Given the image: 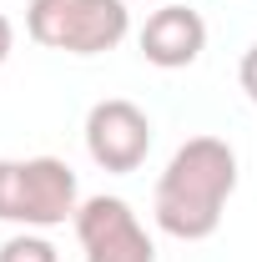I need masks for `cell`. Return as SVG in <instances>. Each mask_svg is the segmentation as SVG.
Listing matches in <instances>:
<instances>
[{"label": "cell", "mask_w": 257, "mask_h": 262, "mask_svg": "<svg viewBox=\"0 0 257 262\" xmlns=\"http://www.w3.org/2000/svg\"><path fill=\"white\" fill-rule=\"evenodd\" d=\"M10 40H15V31H10V20H5V15H0V61H5V56H10Z\"/></svg>", "instance_id": "cell-9"}, {"label": "cell", "mask_w": 257, "mask_h": 262, "mask_svg": "<svg viewBox=\"0 0 257 262\" xmlns=\"http://www.w3.org/2000/svg\"><path fill=\"white\" fill-rule=\"evenodd\" d=\"M232 192H237V151L222 136H192L177 146L157 182V227L182 242L212 237Z\"/></svg>", "instance_id": "cell-1"}, {"label": "cell", "mask_w": 257, "mask_h": 262, "mask_svg": "<svg viewBox=\"0 0 257 262\" xmlns=\"http://www.w3.org/2000/svg\"><path fill=\"white\" fill-rule=\"evenodd\" d=\"M76 232H81L86 262H157L152 237L141 232L136 212L121 196H91L76 212Z\"/></svg>", "instance_id": "cell-5"}, {"label": "cell", "mask_w": 257, "mask_h": 262, "mask_svg": "<svg viewBox=\"0 0 257 262\" xmlns=\"http://www.w3.org/2000/svg\"><path fill=\"white\" fill-rule=\"evenodd\" d=\"M202 46H207V20L192 5H161L141 26V56L152 66H161V71L192 66L202 56Z\"/></svg>", "instance_id": "cell-6"}, {"label": "cell", "mask_w": 257, "mask_h": 262, "mask_svg": "<svg viewBox=\"0 0 257 262\" xmlns=\"http://www.w3.org/2000/svg\"><path fill=\"white\" fill-rule=\"evenodd\" d=\"M237 81H242V91L257 101V46L247 51V56H242V66H237Z\"/></svg>", "instance_id": "cell-8"}, {"label": "cell", "mask_w": 257, "mask_h": 262, "mask_svg": "<svg viewBox=\"0 0 257 262\" xmlns=\"http://www.w3.org/2000/svg\"><path fill=\"white\" fill-rule=\"evenodd\" d=\"M0 262H56V247H51L46 237L20 232V237H10V242L0 247Z\"/></svg>", "instance_id": "cell-7"}, {"label": "cell", "mask_w": 257, "mask_h": 262, "mask_svg": "<svg viewBox=\"0 0 257 262\" xmlns=\"http://www.w3.org/2000/svg\"><path fill=\"white\" fill-rule=\"evenodd\" d=\"M76 212V171L61 157H31V162H0V217L56 227Z\"/></svg>", "instance_id": "cell-3"}, {"label": "cell", "mask_w": 257, "mask_h": 262, "mask_svg": "<svg viewBox=\"0 0 257 262\" xmlns=\"http://www.w3.org/2000/svg\"><path fill=\"white\" fill-rule=\"evenodd\" d=\"M86 151L106 171H136L146 162V151H152V121H146V111L126 96L96 101L91 116H86Z\"/></svg>", "instance_id": "cell-4"}, {"label": "cell", "mask_w": 257, "mask_h": 262, "mask_svg": "<svg viewBox=\"0 0 257 262\" xmlns=\"http://www.w3.org/2000/svg\"><path fill=\"white\" fill-rule=\"evenodd\" d=\"M31 40L71 56L111 51L126 35V5L121 0H31Z\"/></svg>", "instance_id": "cell-2"}]
</instances>
